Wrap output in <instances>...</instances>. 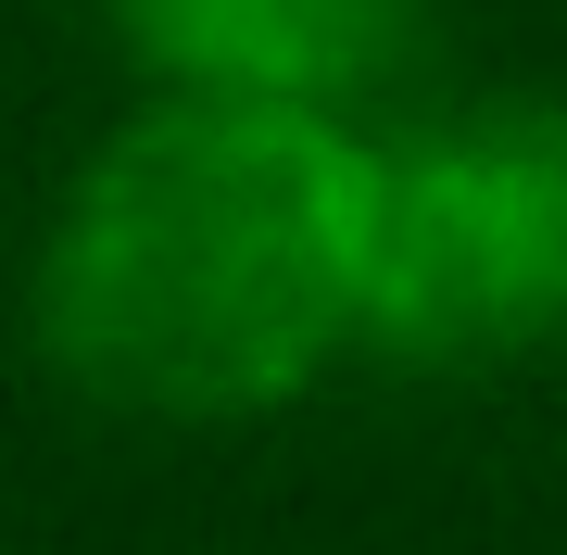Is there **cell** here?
Masks as SVG:
<instances>
[{"mask_svg": "<svg viewBox=\"0 0 567 555\" xmlns=\"http://www.w3.org/2000/svg\"><path fill=\"white\" fill-rule=\"evenodd\" d=\"M379 177L303 114H164L63 227L51 329L126 404H252L365 316Z\"/></svg>", "mask_w": 567, "mask_h": 555, "instance_id": "cell-1", "label": "cell"}, {"mask_svg": "<svg viewBox=\"0 0 567 555\" xmlns=\"http://www.w3.org/2000/svg\"><path fill=\"white\" fill-rule=\"evenodd\" d=\"M152 39L215 63V76L240 89H290V76H328V63H353L379 39L391 0H140Z\"/></svg>", "mask_w": 567, "mask_h": 555, "instance_id": "cell-3", "label": "cell"}, {"mask_svg": "<svg viewBox=\"0 0 567 555\" xmlns=\"http://www.w3.org/2000/svg\"><path fill=\"white\" fill-rule=\"evenodd\" d=\"M365 316L404 341H529L567 316V114L379 189L365 227Z\"/></svg>", "mask_w": 567, "mask_h": 555, "instance_id": "cell-2", "label": "cell"}]
</instances>
